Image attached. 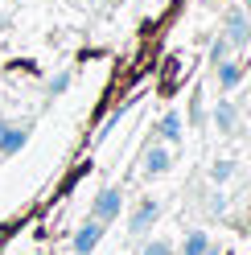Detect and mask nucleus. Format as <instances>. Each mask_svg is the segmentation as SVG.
Returning a JSON list of instances; mask_svg holds the SVG:
<instances>
[{
	"instance_id": "nucleus-1",
	"label": "nucleus",
	"mask_w": 251,
	"mask_h": 255,
	"mask_svg": "<svg viewBox=\"0 0 251 255\" xmlns=\"http://www.w3.org/2000/svg\"><path fill=\"white\" fill-rule=\"evenodd\" d=\"M251 41V17L243 8H231L227 12V45H247Z\"/></svg>"
},
{
	"instance_id": "nucleus-2",
	"label": "nucleus",
	"mask_w": 251,
	"mask_h": 255,
	"mask_svg": "<svg viewBox=\"0 0 251 255\" xmlns=\"http://www.w3.org/2000/svg\"><path fill=\"white\" fill-rule=\"evenodd\" d=\"M99 239H103V222L99 218H91L87 227H78L74 231V255H91L99 247Z\"/></svg>"
},
{
	"instance_id": "nucleus-3",
	"label": "nucleus",
	"mask_w": 251,
	"mask_h": 255,
	"mask_svg": "<svg viewBox=\"0 0 251 255\" xmlns=\"http://www.w3.org/2000/svg\"><path fill=\"white\" fill-rule=\"evenodd\" d=\"M91 214H95L99 222L120 218V194H116V189H103V194L95 198V206H91Z\"/></svg>"
},
{
	"instance_id": "nucleus-4",
	"label": "nucleus",
	"mask_w": 251,
	"mask_h": 255,
	"mask_svg": "<svg viewBox=\"0 0 251 255\" xmlns=\"http://www.w3.org/2000/svg\"><path fill=\"white\" fill-rule=\"evenodd\" d=\"M25 140H29V132H25V128L0 124V152H4V156H12V152H21V148H25Z\"/></svg>"
},
{
	"instance_id": "nucleus-5",
	"label": "nucleus",
	"mask_w": 251,
	"mask_h": 255,
	"mask_svg": "<svg viewBox=\"0 0 251 255\" xmlns=\"http://www.w3.org/2000/svg\"><path fill=\"white\" fill-rule=\"evenodd\" d=\"M156 214H161V206H156V202H144V206H140V210L132 214V222H128V231H132V235H140V231H148L152 222H156Z\"/></svg>"
},
{
	"instance_id": "nucleus-6",
	"label": "nucleus",
	"mask_w": 251,
	"mask_h": 255,
	"mask_svg": "<svg viewBox=\"0 0 251 255\" xmlns=\"http://www.w3.org/2000/svg\"><path fill=\"white\" fill-rule=\"evenodd\" d=\"M165 169H169V152H165V148H148V156H144V173H148V177H161Z\"/></svg>"
},
{
	"instance_id": "nucleus-7",
	"label": "nucleus",
	"mask_w": 251,
	"mask_h": 255,
	"mask_svg": "<svg viewBox=\"0 0 251 255\" xmlns=\"http://www.w3.org/2000/svg\"><path fill=\"white\" fill-rule=\"evenodd\" d=\"M239 78H243V66H239V62H218V87H223V91H231Z\"/></svg>"
},
{
	"instance_id": "nucleus-8",
	"label": "nucleus",
	"mask_w": 251,
	"mask_h": 255,
	"mask_svg": "<svg viewBox=\"0 0 251 255\" xmlns=\"http://www.w3.org/2000/svg\"><path fill=\"white\" fill-rule=\"evenodd\" d=\"M181 132H185V128H181V116H177V111H169V116L161 120V136H165V140H181Z\"/></svg>"
},
{
	"instance_id": "nucleus-9",
	"label": "nucleus",
	"mask_w": 251,
	"mask_h": 255,
	"mask_svg": "<svg viewBox=\"0 0 251 255\" xmlns=\"http://www.w3.org/2000/svg\"><path fill=\"white\" fill-rule=\"evenodd\" d=\"M214 124L223 128V132H231V128H235V107L231 103H218L214 107Z\"/></svg>"
},
{
	"instance_id": "nucleus-10",
	"label": "nucleus",
	"mask_w": 251,
	"mask_h": 255,
	"mask_svg": "<svg viewBox=\"0 0 251 255\" xmlns=\"http://www.w3.org/2000/svg\"><path fill=\"white\" fill-rule=\"evenodd\" d=\"M206 247H210V239L202 235V231H194V235H185V255H202Z\"/></svg>"
},
{
	"instance_id": "nucleus-11",
	"label": "nucleus",
	"mask_w": 251,
	"mask_h": 255,
	"mask_svg": "<svg viewBox=\"0 0 251 255\" xmlns=\"http://www.w3.org/2000/svg\"><path fill=\"white\" fill-rule=\"evenodd\" d=\"M144 255H173V247H169L165 239H152V243L144 247Z\"/></svg>"
},
{
	"instance_id": "nucleus-12",
	"label": "nucleus",
	"mask_w": 251,
	"mask_h": 255,
	"mask_svg": "<svg viewBox=\"0 0 251 255\" xmlns=\"http://www.w3.org/2000/svg\"><path fill=\"white\" fill-rule=\"evenodd\" d=\"M223 58H227V37H218V41L210 45V62L218 66V62H223Z\"/></svg>"
},
{
	"instance_id": "nucleus-13",
	"label": "nucleus",
	"mask_w": 251,
	"mask_h": 255,
	"mask_svg": "<svg viewBox=\"0 0 251 255\" xmlns=\"http://www.w3.org/2000/svg\"><path fill=\"white\" fill-rule=\"evenodd\" d=\"M66 87H70V74H54L50 78V95H62Z\"/></svg>"
},
{
	"instance_id": "nucleus-14",
	"label": "nucleus",
	"mask_w": 251,
	"mask_h": 255,
	"mask_svg": "<svg viewBox=\"0 0 251 255\" xmlns=\"http://www.w3.org/2000/svg\"><path fill=\"white\" fill-rule=\"evenodd\" d=\"M210 177H214V181H227V177H231V165H227V161H223V165H214V169H210Z\"/></svg>"
},
{
	"instance_id": "nucleus-15",
	"label": "nucleus",
	"mask_w": 251,
	"mask_h": 255,
	"mask_svg": "<svg viewBox=\"0 0 251 255\" xmlns=\"http://www.w3.org/2000/svg\"><path fill=\"white\" fill-rule=\"evenodd\" d=\"M243 12H247V17H251V0H247V4H243Z\"/></svg>"
}]
</instances>
